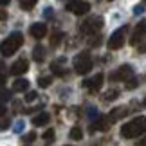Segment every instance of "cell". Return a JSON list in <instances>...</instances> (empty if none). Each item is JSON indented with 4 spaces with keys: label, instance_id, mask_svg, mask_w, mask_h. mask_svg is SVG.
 <instances>
[{
    "label": "cell",
    "instance_id": "8d00e7d4",
    "mask_svg": "<svg viewBox=\"0 0 146 146\" xmlns=\"http://www.w3.org/2000/svg\"><path fill=\"white\" fill-rule=\"evenodd\" d=\"M4 67H5V63H4L2 60H0V70H4Z\"/></svg>",
    "mask_w": 146,
    "mask_h": 146
},
{
    "label": "cell",
    "instance_id": "5bb4252c",
    "mask_svg": "<svg viewBox=\"0 0 146 146\" xmlns=\"http://www.w3.org/2000/svg\"><path fill=\"white\" fill-rule=\"evenodd\" d=\"M126 114H128V108H125V106H117V108H114V110L108 114V117L115 123V121H119L121 117H125Z\"/></svg>",
    "mask_w": 146,
    "mask_h": 146
},
{
    "label": "cell",
    "instance_id": "e0dca14e",
    "mask_svg": "<svg viewBox=\"0 0 146 146\" xmlns=\"http://www.w3.org/2000/svg\"><path fill=\"white\" fill-rule=\"evenodd\" d=\"M61 38H63V33H60V31L52 33V36H50V45H52V47H58L60 42H61Z\"/></svg>",
    "mask_w": 146,
    "mask_h": 146
},
{
    "label": "cell",
    "instance_id": "1f68e13d",
    "mask_svg": "<svg viewBox=\"0 0 146 146\" xmlns=\"http://www.w3.org/2000/svg\"><path fill=\"white\" fill-rule=\"evenodd\" d=\"M4 20H7V11L0 9V22H4Z\"/></svg>",
    "mask_w": 146,
    "mask_h": 146
},
{
    "label": "cell",
    "instance_id": "ba28073f",
    "mask_svg": "<svg viewBox=\"0 0 146 146\" xmlns=\"http://www.w3.org/2000/svg\"><path fill=\"white\" fill-rule=\"evenodd\" d=\"M29 70V61H27L25 58H20V60H16L13 65H11V69L9 72L13 76H20V74H25V72Z\"/></svg>",
    "mask_w": 146,
    "mask_h": 146
},
{
    "label": "cell",
    "instance_id": "d6a6232c",
    "mask_svg": "<svg viewBox=\"0 0 146 146\" xmlns=\"http://www.w3.org/2000/svg\"><path fill=\"white\" fill-rule=\"evenodd\" d=\"M5 110H7V108H5V105H4V103H0V115H4V114H5Z\"/></svg>",
    "mask_w": 146,
    "mask_h": 146
},
{
    "label": "cell",
    "instance_id": "8992f818",
    "mask_svg": "<svg viewBox=\"0 0 146 146\" xmlns=\"http://www.w3.org/2000/svg\"><path fill=\"white\" fill-rule=\"evenodd\" d=\"M130 78H133V69L130 65H123L117 70L110 72V80L112 81H128Z\"/></svg>",
    "mask_w": 146,
    "mask_h": 146
},
{
    "label": "cell",
    "instance_id": "e575fe53",
    "mask_svg": "<svg viewBox=\"0 0 146 146\" xmlns=\"http://www.w3.org/2000/svg\"><path fill=\"white\" fill-rule=\"evenodd\" d=\"M135 146H146V137H144V139H141V141H139Z\"/></svg>",
    "mask_w": 146,
    "mask_h": 146
},
{
    "label": "cell",
    "instance_id": "8fae6325",
    "mask_svg": "<svg viewBox=\"0 0 146 146\" xmlns=\"http://www.w3.org/2000/svg\"><path fill=\"white\" fill-rule=\"evenodd\" d=\"M112 123H114V121H112L108 115H99V117H98V121L94 123L92 130H101V132H106V130H108V128L112 126Z\"/></svg>",
    "mask_w": 146,
    "mask_h": 146
},
{
    "label": "cell",
    "instance_id": "83f0119b",
    "mask_svg": "<svg viewBox=\"0 0 146 146\" xmlns=\"http://www.w3.org/2000/svg\"><path fill=\"white\" fill-rule=\"evenodd\" d=\"M88 43H90V45H92V47H94V45H96V47H98V45H99V43H101V36H92V38H90V40H88Z\"/></svg>",
    "mask_w": 146,
    "mask_h": 146
},
{
    "label": "cell",
    "instance_id": "836d02e7",
    "mask_svg": "<svg viewBox=\"0 0 146 146\" xmlns=\"http://www.w3.org/2000/svg\"><path fill=\"white\" fill-rule=\"evenodd\" d=\"M4 85H5V76H4V74H0V88H2Z\"/></svg>",
    "mask_w": 146,
    "mask_h": 146
},
{
    "label": "cell",
    "instance_id": "6da1fadb",
    "mask_svg": "<svg viewBox=\"0 0 146 146\" xmlns=\"http://www.w3.org/2000/svg\"><path fill=\"white\" fill-rule=\"evenodd\" d=\"M144 132H146V117L144 115H139L135 119H132L130 123H125V125L121 126V135L125 139L139 137Z\"/></svg>",
    "mask_w": 146,
    "mask_h": 146
},
{
    "label": "cell",
    "instance_id": "5b68a950",
    "mask_svg": "<svg viewBox=\"0 0 146 146\" xmlns=\"http://www.w3.org/2000/svg\"><path fill=\"white\" fill-rule=\"evenodd\" d=\"M101 27H103V18H101V16H90L88 20H85L80 25V31L85 33V35H94Z\"/></svg>",
    "mask_w": 146,
    "mask_h": 146
},
{
    "label": "cell",
    "instance_id": "74e56055",
    "mask_svg": "<svg viewBox=\"0 0 146 146\" xmlns=\"http://www.w3.org/2000/svg\"><path fill=\"white\" fill-rule=\"evenodd\" d=\"M143 105H144V106H146V98H144V101H143Z\"/></svg>",
    "mask_w": 146,
    "mask_h": 146
},
{
    "label": "cell",
    "instance_id": "30bf717a",
    "mask_svg": "<svg viewBox=\"0 0 146 146\" xmlns=\"http://www.w3.org/2000/svg\"><path fill=\"white\" fill-rule=\"evenodd\" d=\"M103 80H105V76L103 74H96L94 78H90V80H87V81H83V87L88 88L90 92H98L101 85H103Z\"/></svg>",
    "mask_w": 146,
    "mask_h": 146
},
{
    "label": "cell",
    "instance_id": "7a4b0ae2",
    "mask_svg": "<svg viewBox=\"0 0 146 146\" xmlns=\"http://www.w3.org/2000/svg\"><path fill=\"white\" fill-rule=\"evenodd\" d=\"M24 43V35L22 33H11L5 40L0 43V54L2 56H13Z\"/></svg>",
    "mask_w": 146,
    "mask_h": 146
},
{
    "label": "cell",
    "instance_id": "cb8c5ba5",
    "mask_svg": "<svg viewBox=\"0 0 146 146\" xmlns=\"http://www.w3.org/2000/svg\"><path fill=\"white\" fill-rule=\"evenodd\" d=\"M137 85H139V81H137V78H135V76H133V78H130V80H128V83H126V85H125V87L128 88V90H132V88H135Z\"/></svg>",
    "mask_w": 146,
    "mask_h": 146
},
{
    "label": "cell",
    "instance_id": "ab89813d",
    "mask_svg": "<svg viewBox=\"0 0 146 146\" xmlns=\"http://www.w3.org/2000/svg\"><path fill=\"white\" fill-rule=\"evenodd\" d=\"M69 146H70V144H69Z\"/></svg>",
    "mask_w": 146,
    "mask_h": 146
},
{
    "label": "cell",
    "instance_id": "52a82bcc",
    "mask_svg": "<svg viewBox=\"0 0 146 146\" xmlns=\"http://www.w3.org/2000/svg\"><path fill=\"white\" fill-rule=\"evenodd\" d=\"M67 9H69L70 13L81 16V15H87L88 11H90V4L88 2H67Z\"/></svg>",
    "mask_w": 146,
    "mask_h": 146
},
{
    "label": "cell",
    "instance_id": "4dcf8cb0",
    "mask_svg": "<svg viewBox=\"0 0 146 146\" xmlns=\"http://www.w3.org/2000/svg\"><path fill=\"white\" fill-rule=\"evenodd\" d=\"M143 11H144V5H143V4H139V5H135V7H133V13H135V15H141Z\"/></svg>",
    "mask_w": 146,
    "mask_h": 146
},
{
    "label": "cell",
    "instance_id": "ffe728a7",
    "mask_svg": "<svg viewBox=\"0 0 146 146\" xmlns=\"http://www.w3.org/2000/svg\"><path fill=\"white\" fill-rule=\"evenodd\" d=\"M35 5H36V0H22L20 2V7L24 11H31Z\"/></svg>",
    "mask_w": 146,
    "mask_h": 146
},
{
    "label": "cell",
    "instance_id": "3957f363",
    "mask_svg": "<svg viewBox=\"0 0 146 146\" xmlns=\"http://www.w3.org/2000/svg\"><path fill=\"white\" fill-rule=\"evenodd\" d=\"M92 67H94V60H92L90 52H87V50L80 52L74 58V70L78 72V74H81V76L88 74V72L92 70Z\"/></svg>",
    "mask_w": 146,
    "mask_h": 146
},
{
    "label": "cell",
    "instance_id": "d590c367",
    "mask_svg": "<svg viewBox=\"0 0 146 146\" xmlns=\"http://www.w3.org/2000/svg\"><path fill=\"white\" fill-rule=\"evenodd\" d=\"M9 4V0H0V5H7Z\"/></svg>",
    "mask_w": 146,
    "mask_h": 146
},
{
    "label": "cell",
    "instance_id": "7c38bea8",
    "mask_svg": "<svg viewBox=\"0 0 146 146\" xmlns=\"http://www.w3.org/2000/svg\"><path fill=\"white\" fill-rule=\"evenodd\" d=\"M29 33L33 38H36V40H40V38H43L47 35V25L45 24H33L29 27Z\"/></svg>",
    "mask_w": 146,
    "mask_h": 146
},
{
    "label": "cell",
    "instance_id": "f546056e",
    "mask_svg": "<svg viewBox=\"0 0 146 146\" xmlns=\"http://www.w3.org/2000/svg\"><path fill=\"white\" fill-rule=\"evenodd\" d=\"M43 16H45V18H52V16H54L52 9H50V7H45V11H43Z\"/></svg>",
    "mask_w": 146,
    "mask_h": 146
},
{
    "label": "cell",
    "instance_id": "603a6c76",
    "mask_svg": "<svg viewBox=\"0 0 146 146\" xmlns=\"http://www.w3.org/2000/svg\"><path fill=\"white\" fill-rule=\"evenodd\" d=\"M11 96H13V92H11V90H5V88H2V90H0V103H4V101H9Z\"/></svg>",
    "mask_w": 146,
    "mask_h": 146
},
{
    "label": "cell",
    "instance_id": "277c9868",
    "mask_svg": "<svg viewBox=\"0 0 146 146\" xmlns=\"http://www.w3.org/2000/svg\"><path fill=\"white\" fill-rule=\"evenodd\" d=\"M126 31H128V27H119L117 31H114L110 35L108 38V49L110 50H117V49H121L123 47V43H125V36H126Z\"/></svg>",
    "mask_w": 146,
    "mask_h": 146
},
{
    "label": "cell",
    "instance_id": "ac0fdd59",
    "mask_svg": "<svg viewBox=\"0 0 146 146\" xmlns=\"http://www.w3.org/2000/svg\"><path fill=\"white\" fill-rule=\"evenodd\" d=\"M117 96H119V90H117V88H112V90H108V92L105 94L103 101H105V103H108V101H114Z\"/></svg>",
    "mask_w": 146,
    "mask_h": 146
},
{
    "label": "cell",
    "instance_id": "d4e9b609",
    "mask_svg": "<svg viewBox=\"0 0 146 146\" xmlns=\"http://www.w3.org/2000/svg\"><path fill=\"white\" fill-rule=\"evenodd\" d=\"M35 139H36V133L35 132H29V133H25V135H24L22 141H24V143H33Z\"/></svg>",
    "mask_w": 146,
    "mask_h": 146
},
{
    "label": "cell",
    "instance_id": "44dd1931",
    "mask_svg": "<svg viewBox=\"0 0 146 146\" xmlns=\"http://www.w3.org/2000/svg\"><path fill=\"white\" fill-rule=\"evenodd\" d=\"M50 83H52V78L50 76H42L40 80H38V87H42V88H47Z\"/></svg>",
    "mask_w": 146,
    "mask_h": 146
},
{
    "label": "cell",
    "instance_id": "f35d334b",
    "mask_svg": "<svg viewBox=\"0 0 146 146\" xmlns=\"http://www.w3.org/2000/svg\"><path fill=\"white\" fill-rule=\"evenodd\" d=\"M0 130H2V126H0Z\"/></svg>",
    "mask_w": 146,
    "mask_h": 146
},
{
    "label": "cell",
    "instance_id": "484cf974",
    "mask_svg": "<svg viewBox=\"0 0 146 146\" xmlns=\"http://www.w3.org/2000/svg\"><path fill=\"white\" fill-rule=\"evenodd\" d=\"M38 98V94L35 92V90H31V92H27L25 94V101H27V103H31V101H35Z\"/></svg>",
    "mask_w": 146,
    "mask_h": 146
},
{
    "label": "cell",
    "instance_id": "4316f807",
    "mask_svg": "<svg viewBox=\"0 0 146 146\" xmlns=\"http://www.w3.org/2000/svg\"><path fill=\"white\" fill-rule=\"evenodd\" d=\"M52 72H54L56 76H65V70L61 69L60 65H52Z\"/></svg>",
    "mask_w": 146,
    "mask_h": 146
},
{
    "label": "cell",
    "instance_id": "9c48e42d",
    "mask_svg": "<svg viewBox=\"0 0 146 146\" xmlns=\"http://www.w3.org/2000/svg\"><path fill=\"white\" fill-rule=\"evenodd\" d=\"M144 35H146V20H141V22H139V25L133 29V35L130 38V43H132V45H137L139 42L144 40Z\"/></svg>",
    "mask_w": 146,
    "mask_h": 146
},
{
    "label": "cell",
    "instance_id": "4fadbf2b",
    "mask_svg": "<svg viewBox=\"0 0 146 146\" xmlns=\"http://www.w3.org/2000/svg\"><path fill=\"white\" fill-rule=\"evenodd\" d=\"M49 121H50V115L47 112H40L38 115L33 117V125L35 126H45V125H49Z\"/></svg>",
    "mask_w": 146,
    "mask_h": 146
},
{
    "label": "cell",
    "instance_id": "f1b7e54d",
    "mask_svg": "<svg viewBox=\"0 0 146 146\" xmlns=\"http://www.w3.org/2000/svg\"><path fill=\"white\" fill-rule=\"evenodd\" d=\"M24 126H25V123H24V121H18V123L15 125V128H13V130H15L16 133H20L22 130H24Z\"/></svg>",
    "mask_w": 146,
    "mask_h": 146
},
{
    "label": "cell",
    "instance_id": "7402d4cb",
    "mask_svg": "<svg viewBox=\"0 0 146 146\" xmlns=\"http://www.w3.org/2000/svg\"><path fill=\"white\" fill-rule=\"evenodd\" d=\"M42 139H43V141H47V143L54 141V130H52V128L45 130V132H43V135H42Z\"/></svg>",
    "mask_w": 146,
    "mask_h": 146
},
{
    "label": "cell",
    "instance_id": "d6986e66",
    "mask_svg": "<svg viewBox=\"0 0 146 146\" xmlns=\"http://www.w3.org/2000/svg\"><path fill=\"white\" fill-rule=\"evenodd\" d=\"M81 137H83L81 128H80V126H74V128L70 130V139H74V141H81Z\"/></svg>",
    "mask_w": 146,
    "mask_h": 146
},
{
    "label": "cell",
    "instance_id": "9a60e30c",
    "mask_svg": "<svg viewBox=\"0 0 146 146\" xmlns=\"http://www.w3.org/2000/svg\"><path fill=\"white\" fill-rule=\"evenodd\" d=\"M29 88V81L24 80V78H18L15 83H13V90L15 92H25Z\"/></svg>",
    "mask_w": 146,
    "mask_h": 146
},
{
    "label": "cell",
    "instance_id": "2e32d148",
    "mask_svg": "<svg viewBox=\"0 0 146 146\" xmlns=\"http://www.w3.org/2000/svg\"><path fill=\"white\" fill-rule=\"evenodd\" d=\"M33 58H35L36 61H43L45 60V49H43L42 45H36L35 50H33Z\"/></svg>",
    "mask_w": 146,
    "mask_h": 146
}]
</instances>
